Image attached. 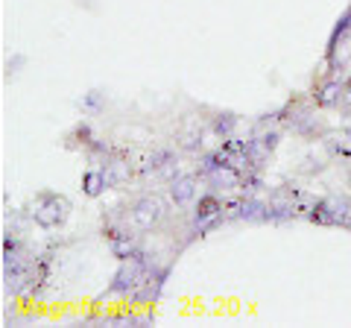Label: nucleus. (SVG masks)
I'll list each match as a JSON object with an SVG mask.
<instances>
[]
</instances>
